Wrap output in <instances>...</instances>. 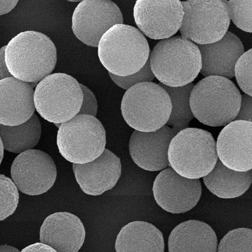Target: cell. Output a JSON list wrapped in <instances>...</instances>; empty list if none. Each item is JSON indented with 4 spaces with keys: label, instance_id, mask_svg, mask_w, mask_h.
Masks as SVG:
<instances>
[{
    "label": "cell",
    "instance_id": "obj_1",
    "mask_svg": "<svg viewBox=\"0 0 252 252\" xmlns=\"http://www.w3.org/2000/svg\"><path fill=\"white\" fill-rule=\"evenodd\" d=\"M5 62L13 77L38 83L55 69L57 50L50 38L43 33L22 32L6 45Z\"/></svg>",
    "mask_w": 252,
    "mask_h": 252
},
{
    "label": "cell",
    "instance_id": "obj_2",
    "mask_svg": "<svg viewBox=\"0 0 252 252\" xmlns=\"http://www.w3.org/2000/svg\"><path fill=\"white\" fill-rule=\"evenodd\" d=\"M100 62L109 73L127 76L138 73L149 59V44L133 26L115 25L101 37L98 45Z\"/></svg>",
    "mask_w": 252,
    "mask_h": 252
},
{
    "label": "cell",
    "instance_id": "obj_3",
    "mask_svg": "<svg viewBox=\"0 0 252 252\" xmlns=\"http://www.w3.org/2000/svg\"><path fill=\"white\" fill-rule=\"evenodd\" d=\"M151 70L161 84L180 87L192 83L201 70L197 44L181 36L159 40L150 55Z\"/></svg>",
    "mask_w": 252,
    "mask_h": 252
},
{
    "label": "cell",
    "instance_id": "obj_4",
    "mask_svg": "<svg viewBox=\"0 0 252 252\" xmlns=\"http://www.w3.org/2000/svg\"><path fill=\"white\" fill-rule=\"evenodd\" d=\"M242 94L232 81L210 76L194 85L190 106L193 117L211 127H222L233 122L239 112Z\"/></svg>",
    "mask_w": 252,
    "mask_h": 252
},
{
    "label": "cell",
    "instance_id": "obj_5",
    "mask_svg": "<svg viewBox=\"0 0 252 252\" xmlns=\"http://www.w3.org/2000/svg\"><path fill=\"white\" fill-rule=\"evenodd\" d=\"M218 158L216 141L206 130L189 127L173 137L168 150L170 167L188 179H200L215 168Z\"/></svg>",
    "mask_w": 252,
    "mask_h": 252
},
{
    "label": "cell",
    "instance_id": "obj_6",
    "mask_svg": "<svg viewBox=\"0 0 252 252\" xmlns=\"http://www.w3.org/2000/svg\"><path fill=\"white\" fill-rule=\"evenodd\" d=\"M121 113L135 130L154 132L166 125L172 111L169 95L154 82L138 83L124 94Z\"/></svg>",
    "mask_w": 252,
    "mask_h": 252
},
{
    "label": "cell",
    "instance_id": "obj_7",
    "mask_svg": "<svg viewBox=\"0 0 252 252\" xmlns=\"http://www.w3.org/2000/svg\"><path fill=\"white\" fill-rule=\"evenodd\" d=\"M35 109L49 123L62 124L78 115L83 102L80 83L66 73L51 74L37 83L33 93Z\"/></svg>",
    "mask_w": 252,
    "mask_h": 252
},
{
    "label": "cell",
    "instance_id": "obj_8",
    "mask_svg": "<svg viewBox=\"0 0 252 252\" xmlns=\"http://www.w3.org/2000/svg\"><path fill=\"white\" fill-rule=\"evenodd\" d=\"M60 154L72 163L85 164L102 154L106 146V132L95 117L78 114L61 124L57 134Z\"/></svg>",
    "mask_w": 252,
    "mask_h": 252
},
{
    "label": "cell",
    "instance_id": "obj_9",
    "mask_svg": "<svg viewBox=\"0 0 252 252\" xmlns=\"http://www.w3.org/2000/svg\"><path fill=\"white\" fill-rule=\"evenodd\" d=\"M181 37L197 45L215 43L228 32L230 19L223 1H181Z\"/></svg>",
    "mask_w": 252,
    "mask_h": 252
},
{
    "label": "cell",
    "instance_id": "obj_10",
    "mask_svg": "<svg viewBox=\"0 0 252 252\" xmlns=\"http://www.w3.org/2000/svg\"><path fill=\"white\" fill-rule=\"evenodd\" d=\"M123 22L122 12L114 2L84 0L74 10L72 31L83 44L97 47L101 37L109 29Z\"/></svg>",
    "mask_w": 252,
    "mask_h": 252
},
{
    "label": "cell",
    "instance_id": "obj_11",
    "mask_svg": "<svg viewBox=\"0 0 252 252\" xmlns=\"http://www.w3.org/2000/svg\"><path fill=\"white\" fill-rule=\"evenodd\" d=\"M11 177L20 192L39 195L47 192L54 186L57 168L48 154L32 149L15 158L11 166Z\"/></svg>",
    "mask_w": 252,
    "mask_h": 252
},
{
    "label": "cell",
    "instance_id": "obj_12",
    "mask_svg": "<svg viewBox=\"0 0 252 252\" xmlns=\"http://www.w3.org/2000/svg\"><path fill=\"white\" fill-rule=\"evenodd\" d=\"M135 23L144 35L155 40L168 39L180 30L184 17L181 1L138 0L133 10Z\"/></svg>",
    "mask_w": 252,
    "mask_h": 252
},
{
    "label": "cell",
    "instance_id": "obj_13",
    "mask_svg": "<svg viewBox=\"0 0 252 252\" xmlns=\"http://www.w3.org/2000/svg\"><path fill=\"white\" fill-rule=\"evenodd\" d=\"M153 192L157 204L163 210L182 214L196 206L201 199L202 187L199 179H186L168 167L157 175Z\"/></svg>",
    "mask_w": 252,
    "mask_h": 252
},
{
    "label": "cell",
    "instance_id": "obj_14",
    "mask_svg": "<svg viewBox=\"0 0 252 252\" xmlns=\"http://www.w3.org/2000/svg\"><path fill=\"white\" fill-rule=\"evenodd\" d=\"M252 137L251 122L234 121L224 126L216 142L218 159L236 172L252 170Z\"/></svg>",
    "mask_w": 252,
    "mask_h": 252
},
{
    "label": "cell",
    "instance_id": "obj_15",
    "mask_svg": "<svg viewBox=\"0 0 252 252\" xmlns=\"http://www.w3.org/2000/svg\"><path fill=\"white\" fill-rule=\"evenodd\" d=\"M175 135L166 125L154 132L134 130L129 143L130 157L141 169L150 172L165 170L170 167L168 150Z\"/></svg>",
    "mask_w": 252,
    "mask_h": 252
},
{
    "label": "cell",
    "instance_id": "obj_16",
    "mask_svg": "<svg viewBox=\"0 0 252 252\" xmlns=\"http://www.w3.org/2000/svg\"><path fill=\"white\" fill-rule=\"evenodd\" d=\"M76 182L83 192L97 196L116 186L122 173L120 158L105 149L100 157L85 164L73 163Z\"/></svg>",
    "mask_w": 252,
    "mask_h": 252
},
{
    "label": "cell",
    "instance_id": "obj_17",
    "mask_svg": "<svg viewBox=\"0 0 252 252\" xmlns=\"http://www.w3.org/2000/svg\"><path fill=\"white\" fill-rule=\"evenodd\" d=\"M85 229L80 218L67 212L56 213L44 220L40 241L57 252H78L85 240Z\"/></svg>",
    "mask_w": 252,
    "mask_h": 252
},
{
    "label": "cell",
    "instance_id": "obj_18",
    "mask_svg": "<svg viewBox=\"0 0 252 252\" xmlns=\"http://www.w3.org/2000/svg\"><path fill=\"white\" fill-rule=\"evenodd\" d=\"M33 89L14 77L0 80V125L15 126L35 114Z\"/></svg>",
    "mask_w": 252,
    "mask_h": 252
},
{
    "label": "cell",
    "instance_id": "obj_19",
    "mask_svg": "<svg viewBox=\"0 0 252 252\" xmlns=\"http://www.w3.org/2000/svg\"><path fill=\"white\" fill-rule=\"evenodd\" d=\"M197 47L201 55L200 73L202 76H221L229 80L235 76L236 63L245 53L244 44L237 35L228 31L219 41Z\"/></svg>",
    "mask_w": 252,
    "mask_h": 252
},
{
    "label": "cell",
    "instance_id": "obj_20",
    "mask_svg": "<svg viewBox=\"0 0 252 252\" xmlns=\"http://www.w3.org/2000/svg\"><path fill=\"white\" fill-rule=\"evenodd\" d=\"M168 247V252H217V236L206 222L189 220L173 229Z\"/></svg>",
    "mask_w": 252,
    "mask_h": 252
},
{
    "label": "cell",
    "instance_id": "obj_21",
    "mask_svg": "<svg viewBox=\"0 0 252 252\" xmlns=\"http://www.w3.org/2000/svg\"><path fill=\"white\" fill-rule=\"evenodd\" d=\"M116 252H164L163 234L154 224L133 221L125 225L117 236Z\"/></svg>",
    "mask_w": 252,
    "mask_h": 252
},
{
    "label": "cell",
    "instance_id": "obj_22",
    "mask_svg": "<svg viewBox=\"0 0 252 252\" xmlns=\"http://www.w3.org/2000/svg\"><path fill=\"white\" fill-rule=\"evenodd\" d=\"M203 182L216 196L220 199H235L249 190L252 182V170L236 172L226 167L218 159L213 170L203 177Z\"/></svg>",
    "mask_w": 252,
    "mask_h": 252
},
{
    "label": "cell",
    "instance_id": "obj_23",
    "mask_svg": "<svg viewBox=\"0 0 252 252\" xmlns=\"http://www.w3.org/2000/svg\"><path fill=\"white\" fill-rule=\"evenodd\" d=\"M41 134V123L35 114L19 126L0 125V138L4 150L13 154H20L32 150L39 143Z\"/></svg>",
    "mask_w": 252,
    "mask_h": 252
},
{
    "label": "cell",
    "instance_id": "obj_24",
    "mask_svg": "<svg viewBox=\"0 0 252 252\" xmlns=\"http://www.w3.org/2000/svg\"><path fill=\"white\" fill-rule=\"evenodd\" d=\"M159 85L167 92L172 103V111L166 125L177 134L189 128V124L194 118L190 106V94L194 84L192 83L180 87H169L160 83Z\"/></svg>",
    "mask_w": 252,
    "mask_h": 252
},
{
    "label": "cell",
    "instance_id": "obj_25",
    "mask_svg": "<svg viewBox=\"0 0 252 252\" xmlns=\"http://www.w3.org/2000/svg\"><path fill=\"white\" fill-rule=\"evenodd\" d=\"M252 240L251 229H233L220 240L218 252H252Z\"/></svg>",
    "mask_w": 252,
    "mask_h": 252
},
{
    "label": "cell",
    "instance_id": "obj_26",
    "mask_svg": "<svg viewBox=\"0 0 252 252\" xmlns=\"http://www.w3.org/2000/svg\"><path fill=\"white\" fill-rule=\"evenodd\" d=\"M19 202V190L12 180L0 174V221L15 213Z\"/></svg>",
    "mask_w": 252,
    "mask_h": 252
},
{
    "label": "cell",
    "instance_id": "obj_27",
    "mask_svg": "<svg viewBox=\"0 0 252 252\" xmlns=\"http://www.w3.org/2000/svg\"><path fill=\"white\" fill-rule=\"evenodd\" d=\"M228 10L229 19L242 31L251 33L252 0L223 1Z\"/></svg>",
    "mask_w": 252,
    "mask_h": 252
},
{
    "label": "cell",
    "instance_id": "obj_28",
    "mask_svg": "<svg viewBox=\"0 0 252 252\" xmlns=\"http://www.w3.org/2000/svg\"><path fill=\"white\" fill-rule=\"evenodd\" d=\"M252 51L245 52L236 63L234 74L238 86L245 94L252 96Z\"/></svg>",
    "mask_w": 252,
    "mask_h": 252
},
{
    "label": "cell",
    "instance_id": "obj_29",
    "mask_svg": "<svg viewBox=\"0 0 252 252\" xmlns=\"http://www.w3.org/2000/svg\"><path fill=\"white\" fill-rule=\"evenodd\" d=\"M110 78L118 87L127 91L130 88L138 83L152 82L155 78L150 68V58L143 68L138 73L127 76H118L109 73Z\"/></svg>",
    "mask_w": 252,
    "mask_h": 252
},
{
    "label": "cell",
    "instance_id": "obj_30",
    "mask_svg": "<svg viewBox=\"0 0 252 252\" xmlns=\"http://www.w3.org/2000/svg\"><path fill=\"white\" fill-rule=\"evenodd\" d=\"M83 92V102L78 114L95 117L98 111L97 100L91 89L80 83Z\"/></svg>",
    "mask_w": 252,
    "mask_h": 252
},
{
    "label": "cell",
    "instance_id": "obj_31",
    "mask_svg": "<svg viewBox=\"0 0 252 252\" xmlns=\"http://www.w3.org/2000/svg\"><path fill=\"white\" fill-rule=\"evenodd\" d=\"M252 98L247 94L242 95L239 112L234 121H244L252 123Z\"/></svg>",
    "mask_w": 252,
    "mask_h": 252
},
{
    "label": "cell",
    "instance_id": "obj_32",
    "mask_svg": "<svg viewBox=\"0 0 252 252\" xmlns=\"http://www.w3.org/2000/svg\"><path fill=\"white\" fill-rule=\"evenodd\" d=\"M5 48L6 46H4L0 49V80L13 77L10 71H8L7 66H6L5 62Z\"/></svg>",
    "mask_w": 252,
    "mask_h": 252
},
{
    "label": "cell",
    "instance_id": "obj_33",
    "mask_svg": "<svg viewBox=\"0 0 252 252\" xmlns=\"http://www.w3.org/2000/svg\"><path fill=\"white\" fill-rule=\"evenodd\" d=\"M20 252H57L49 245L42 243H35L22 250Z\"/></svg>",
    "mask_w": 252,
    "mask_h": 252
},
{
    "label": "cell",
    "instance_id": "obj_34",
    "mask_svg": "<svg viewBox=\"0 0 252 252\" xmlns=\"http://www.w3.org/2000/svg\"><path fill=\"white\" fill-rule=\"evenodd\" d=\"M19 1H0V16L7 14L17 6Z\"/></svg>",
    "mask_w": 252,
    "mask_h": 252
},
{
    "label": "cell",
    "instance_id": "obj_35",
    "mask_svg": "<svg viewBox=\"0 0 252 252\" xmlns=\"http://www.w3.org/2000/svg\"><path fill=\"white\" fill-rule=\"evenodd\" d=\"M0 252H20L19 249L10 245H0Z\"/></svg>",
    "mask_w": 252,
    "mask_h": 252
},
{
    "label": "cell",
    "instance_id": "obj_36",
    "mask_svg": "<svg viewBox=\"0 0 252 252\" xmlns=\"http://www.w3.org/2000/svg\"><path fill=\"white\" fill-rule=\"evenodd\" d=\"M4 157V148L3 143H2L1 139L0 138V165H1L2 160H3Z\"/></svg>",
    "mask_w": 252,
    "mask_h": 252
}]
</instances>
